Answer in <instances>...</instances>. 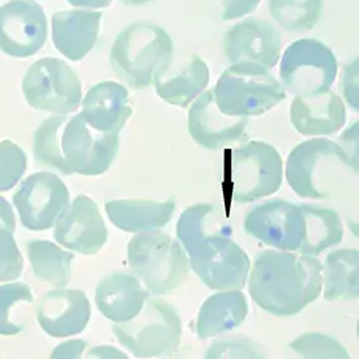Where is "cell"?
Returning a JSON list of instances; mask_svg holds the SVG:
<instances>
[{"label":"cell","mask_w":359,"mask_h":359,"mask_svg":"<svg viewBox=\"0 0 359 359\" xmlns=\"http://www.w3.org/2000/svg\"><path fill=\"white\" fill-rule=\"evenodd\" d=\"M118 151V133L97 131L81 113L50 116L33 135L36 162L63 175H101L110 169Z\"/></svg>","instance_id":"obj_2"},{"label":"cell","mask_w":359,"mask_h":359,"mask_svg":"<svg viewBox=\"0 0 359 359\" xmlns=\"http://www.w3.org/2000/svg\"><path fill=\"white\" fill-rule=\"evenodd\" d=\"M21 225L32 231H45L55 225L69 204L66 183L48 171H39L21 182L13 194Z\"/></svg>","instance_id":"obj_12"},{"label":"cell","mask_w":359,"mask_h":359,"mask_svg":"<svg viewBox=\"0 0 359 359\" xmlns=\"http://www.w3.org/2000/svg\"><path fill=\"white\" fill-rule=\"evenodd\" d=\"M149 294L135 274L114 272L97 286L95 306L110 322H130L140 313Z\"/></svg>","instance_id":"obj_21"},{"label":"cell","mask_w":359,"mask_h":359,"mask_svg":"<svg viewBox=\"0 0 359 359\" xmlns=\"http://www.w3.org/2000/svg\"><path fill=\"white\" fill-rule=\"evenodd\" d=\"M86 358H128V355L113 346L100 345L95 346L86 353Z\"/></svg>","instance_id":"obj_39"},{"label":"cell","mask_w":359,"mask_h":359,"mask_svg":"<svg viewBox=\"0 0 359 359\" xmlns=\"http://www.w3.org/2000/svg\"><path fill=\"white\" fill-rule=\"evenodd\" d=\"M274 21L287 32L313 28L322 18L323 0H268Z\"/></svg>","instance_id":"obj_30"},{"label":"cell","mask_w":359,"mask_h":359,"mask_svg":"<svg viewBox=\"0 0 359 359\" xmlns=\"http://www.w3.org/2000/svg\"><path fill=\"white\" fill-rule=\"evenodd\" d=\"M71 6L80 8H106L113 0H67Z\"/></svg>","instance_id":"obj_41"},{"label":"cell","mask_w":359,"mask_h":359,"mask_svg":"<svg viewBox=\"0 0 359 359\" xmlns=\"http://www.w3.org/2000/svg\"><path fill=\"white\" fill-rule=\"evenodd\" d=\"M340 147L349 156L350 161L358 169V122L351 124L340 137Z\"/></svg>","instance_id":"obj_37"},{"label":"cell","mask_w":359,"mask_h":359,"mask_svg":"<svg viewBox=\"0 0 359 359\" xmlns=\"http://www.w3.org/2000/svg\"><path fill=\"white\" fill-rule=\"evenodd\" d=\"M290 349L301 358L348 359L349 353L340 341L324 333H303L290 342Z\"/></svg>","instance_id":"obj_31"},{"label":"cell","mask_w":359,"mask_h":359,"mask_svg":"<svg viewBox=\"0 0 359 359\" xmlns=\"http://www.w3.org/2000/svg\"><path fill=\"white\" fill-rule=\"evenodd\" d=\"M133 113L128 89L115 81L95 84L83 100L84 119L100 133H121Z\"/></svg>","instance_id":"obj_22"},{"label":"cell","mask_w":359,"mask_h":359,"mask_svg":"<svg viewBox=\"0 0 359 359\" xmlns=\"http://www.w3.org/2000/svg\"><path fill=\"white\" fill-rule=\"evenodd\" d=\"M54 238L67 250L90 256L106 245L109 231L98 205L89 196L79 195L57 217Z\"/></svg>","instance_id":"obj_16"},{"label":"cell","mask_w":359,"mask_h":359,"mask_svg":"<svg viewBox=\"0 0 359 359\" xmlns=\"http://www.w3.org/2000/svg\"><path fill=\"white\" fill-rule=\"evenodd\" d=\"M349 172L358 174L340 144L315 137L298 144L289 153L285 177L294 192L303 198L322 200L339 189Z\"/></svg>","instance_id":"obj_5"},{"label":"cell","mask_w":359,"mask_h":359,"mask_svg":"<svg viewBox=\"0 0 359 359\" xmlns=\"http://www.w3.org/2000/svg\"><path fill=\"white\" fill-rule=\"evenodd\" d=\"M92 306L83 290L57 287L45 294L36 307L38 324L48 336L63 339L84 332Z\"/></svg>","instance_id":"obj_18"},{"label":"cell","mask_w":359,"mask_h":359,"mask_svg":"<svg viewBox=\"0 0 359 359\" xmlns=\"http://www.w3.org/2000/svg\"><path fill=\"white\" fill-rule=\"evenodd\" d=\"M248 303L242 290H218L203 303L196 320L200 340L233 331L246 320Z\"/></svg>","instance_id":"obj_24"},{"label":"cell","mask_w":359,"mask_h":359,"mask_svg":"<svg viewBox=\"0 0 359 359\" xmlns=\"http://www.w3.org/2000/svg\"><path fill=\"white\" fill-rule=\"evenodd\" d=\"M284 163L273 145L246 142L231 151L230 191L241 204L274 195L283 184Z\"/></svg>","instance_id":"obj_9"},{"label":"cell","mask_w":359,"mask_h":359,"mask_svg":"<svg viewBox=\"0 0 359 359\" xmlns=\"http://www.w3.org/2000/svg\"><path fill=\"white\" fill-rule=\"evenodd\" d=\"M337 59L322 41L302 38L285 50L280 77L285 89L295 95L330 90L337 76Z\"/></svg>","instance_id":"obj_11"},{"label":"cell","mask_w":359,"mask_h":359,"mask_svg":"<svg viewBox=\"0 0 359 359\" xmlns=\"http://www.w3.org/2000/svg\"><path fill=\"white\" fill-rule=\"evenodd\" d=\"M48 32V18L36 0H10L0 7V50L4 54H37L46 43Z\"/></svg>","instance_id":"obj_13"},{"label":"cell","mask_w":359,"mask_h":359,"mask_svg":"<svg viewBox=\"0 0 359 359\" xmlns=\"http://www.w3.org/2000/svg\"><path fill=\"white\" fill-rule=\"evenodd\" d=\"M281 34L262 19L243 20L229 29L224 37V51L231 65L273 68L281 57Z\"/></svg>","instance_id":"obj_15"},{"label":"cell","mask_w":359,"mask_h":359,"mask_svg":"<svg viewBox=\"0 0 359 359\" xmlns=\"http://www.w3.org/2000/svg\"><path fill=\"white\" fill-rule=\"evenodd\" d=\"M34 295L28 285H0V336H15L25 330Z\"/></svg>","instance_id":"obj_29"},{"label":"cell","mask_w":359,"mask_h":359,"mask_svg":"<svg viewBox=\"0 0 359 359\" xmlns=\"http://www.w3.org/2000/svg\"><path fill=\"white\" fill-rule=\"evenodd\" d=\"M0 225L8 227L11 230H16V217L10 203L0 196Z\"/></svg>","instance_id":"obj_40"},{"label":"cell","mask_w":359,"mask_h":359,"mask_svg":"<svg viewBox=\"0 0 359 359\" xmlns=\"http://www.w3.org/2000/svg\"><path fill=\"white\" fill-rule=\"evenodd\" d=\"M209 83L207 63L198 57H189L180 71L169 74L168 69L153 79L156 93L165 102L182 109L189 107L201 95Z\"/></svg>","instance_id":"obj_25"},{"label":"cell","mask_w":359,"mask_h":359,"mask_svg":"<svg viewBox=\"0 0 359 359\" xmlns=\"http://www.w3.org/2000/svg\"><path fill=\"white\" fill-rule=\"evenodd\" d=\"M260 0H224V12L222 20L241 19L255 11L259 6Z\"/></svg>","instance_id":"obj_36"},{"label":"cell","mask_w":359,"mask_h":359,"mask_svg":"<svg viewBox=\"0 0 359 359\" xmlns=\"http://www.w3.org/2000/svg\"><path fill=\"white\" fill-rule=\"evenodd\" d=\"M172 51V41L165 29L149 21H137L115 38L110 65L124 84L145 89L171 66Z\"/></svg>","instance_id":"obj_4"},{"label":"cell","mask_w":359,"mask_h":359,"mask_svg":"<svg viewBox=\"0 0 359 359\" xmlns=\"http://www.w3.org/2000/svg\"><path fill=\"white\" fill-rule=\"evenodd\" d=\"M341 90L350 107L358 111V59L351 62L344 68L342 80H341Z\"/></svg>","instance_id":"obj_35"},{"label":"cell","mask_w":359,"mask_h":359,"mask_svg":"<svg viewBox=\"0 0 359 359\" xmlns=\"http://www.w3.org/2000/svg\"><path fill=\"white\" fill-rule=\"evenodd\" d=\"M254 302L274 316H294L323 292V263L316 256L265 250L257 254L248 273Z\"/></svg>","instance_id":"obj_3"},{"label":"cell","mask_w":359,"mask_h":359,"mask_svg":"<svg viewBox=\"0 0 359 359\" xmlns=\"http://www.w3.org/2000/svg\"><path fill=\"white\" fill-rule=\"evenodd\" d=\"M123 4H127V6H144V4H148V3H151V1H154V0H121Z\"/></svg>","instance_id":"obj_42"},{"label":"cell","mask_w":359,"mask_h":359,"mask_svg":"<svg viewBox=\"0 0 359 359\" xmlns=\"http://www.w3.org/2000/svg\"><path fill=\"white\" fill-rule=\"evenodd\" d=\"M290 122L304 136H331L346 123V107L332 90L295 95L290 106Z\"/></svg>","instance_id":"obj_19"},{"label":"cell","mask_w":359,"mask_h":359,"mask_svg":"<svg viewBox=\"0 0 359 359\" xmlns=\"http://www.w3.org/2000/svg\"><path fill=\"white\" fill-rule=\"evenodd\" d=\"M243 227L248 236L280 251H298L304 236L301 207L286 200H271L250 210Z\"/></svg>","instance_id":"obj_14"},{"label":"cell","mask_w":359,"mask_h":359,"mask_svg":"<svg viewBox=\"0 0 359 359\" xmlns=\"http://www.w3.org/2000/svg\"><path fill=\"white\" fill-rule=\"evenodd\" d=\"M88 342L84 340H71L57 345L51 353L50 358H81L84 354Z\"/></svg>","instance_id":"obj_38"},{"label":"cell","mask_w":359,"mask_h":359,"mask_svg":"<svg viewBox=\"0 0 359 359\" xmlns=\"http://www.w3.org/2000/svg\"><path fill=\"white\" fill-rule=\"evenodd\" d=\"M22 93L33 109L57 115L75 113L83 101L80 79L57 57H42L29 67Z\"/></svg>","instance_id":"obj_10"},{"label":"cell","mask_w":359,"mask_h":359,"mask_svg":"<svg viewBox=\"0 0 359 359\" xmlns=\"http://www.w3.org/2000/svg\"><path fill=\"white\" fill-rule=\"evenodd\" d=\"M175 200L156 201L148 198H119L106 203V215L114 226L126 233L160 230L170 222Z\"/></svg>","instance_id":"obj_23"},{"label":"cell","mask_w":359,"mask_h":359,"mask_svg":"<svg viewBox=\"0 0 359 359\" xmlns=\"http://www.w3.org/2000/svg\"><path fill=\"white\" fill-rule=\"evenodd\" d=\"M189 133L194 142L205 149H221L227 145L245 142L248 118L230 116L218 109L215 92H203L191 104Z\"/></svg>","instance_id":"obj_17"},{"label":"cell","mask_w":359,"mask_h":359,"mask_svg":"<svg viewBox=\"0 0 359 359\" xmlns=\"http://www.w3.org/2000/svg\"><path fill=\"white\" fill-rule=\"evenodd\" d=\"M13 233V230L0 225V283L18 280L24 269V259Z\"/></svg>","instance_id":"obj_33"},{"label":"cell","mask_w":359,"mask_h":359,"mask_svg":"<svg viewBox=\"0 0 359 359\" xmlns=\"http://www.w3.org/2000/svg\"><path fill=\"white\" fill-rule=\"evenodd\" d=\"M231 234L233 229L213 204H195L178 219L177 236L189 266L212 290L246 286L251 260Z\"/></svg>","instance_id":"obj_1"},{"label":"cell","mask_w":359,"mask_h":359,"mask_svg":"<svg viewBox=\"0 0 359 359\" xmlns=\"http://www.w3.org/2000/svg\"><path fill=\"white\" fill-rule=\"evenodd\" d=\"M299 207L304 219V236L298 252L319 256L325 250L340 243L344 238V226L336 210L311 204Z\"/></svg>","instance_id":"obj_27"},{"label":"cell","mask_w":359,"mask_h":359,"mask_svg":"<svg viewBox=\"0 0 359 359\" xmlns=\"http://www.w3.org/2000/svg\"><path fill=\"white\" fill-rule=\"evenodd\" d=\"M102 12L59 11L51 18L53 43L71 62H79L95 48L100 34Z\"/></svg>","instance_id":"obj_20"},{"label":"cell","mask_w":359,"mask_h":359,"mask_svg":"<svg viewBox=\"0 0 359 359\" xmlns=\"http://www.w3.org/2000/svg\"><path fill=\"white\" fill-rule=\"evenodd\" d=\"M113 332L136 358H162L178 350L183 327L178 310L157 297L148 298L133 320L114 323Z\"/></svg>","instance_id":"obj_7"},{"label":"cell","mask_w":359,"mask_h":359,"mask_svg":"<svg viewBox=\"0 0 359 359\" xmlns=\"http://www.w3.org/2000/svg\"><path fill=\"white\" fill-rule=\"evenodd\" d=\"M25 151L11 140L0 142V192L13 189L27 171Z\"/></svg>","instance_id":"obj_32"},{"label":"cell","mask_w":359,"mask_h":359,"mask_svg":"<svg viewBox=\"0 0 359 359\" xmlns=\"http://www.w3.org/2000/svg\"><path fill=\"white\" fill-rule=\"evenodd\" d=\"M266 353L255 341L236 337L217 341L205 351V358H265Z\"/></svg>","instance_id":"obj_34"},{"label":"cell","mask_w":359,"mask_h":359,"mask_svg":"<svg viewBox=\"0 0 359 359\" xmlns=\"http://www.w3.org/2000/svg\"><path fill=\"white\" fill-rule=\"evenodd\" d=\"M218 109L230 116H259L286 98L283 84L268 69L233 65L219 76L213 88Z\"/></svg>","instance_id":"obj_8"},{"label":"cell","mask_w":359,"mask_h":359,"mask_svg":"<svg viewBox=\"0 0 359 359\" xmlns=\"http://www.w3.org/2000/svg\"><path fill=\"white\" fill-rule=\"evenodd\" d=\"M127 259L133 273L154 295L172 293L189 273V256L180 241L158 230L133 236Z\"/></svg>","instance_id":"obj_6"},{"label":"cell","mask_w":359,"mask_h":359,"mask_svg":"<svg viewBox=\"0 0 359 359\" xmlns=\"http://www.w3.org/2000/svg\"><path fill=\"white\" fill-rule=\"evenodd\" d=\"M324 299L328 302L359 297V251L342 248L330 252L323 265Z\"/></svg>","instance_id":"obj_26"},{"label":"cell","mask_w":359,"mask_h":359,"mask_svg":"<svg viewBox=\"0 0 359 359\" xmlns=\"http://www.w3.org/2000/svg\"><path fill=\"white\" fill-rule=\"evenodd\" d=\"M27 255L32 269L39 280L65 287L72 277V262L75 255L45 239L27 242Z\"/></svg>","instance_id":"obj_28"}]
</instances>
